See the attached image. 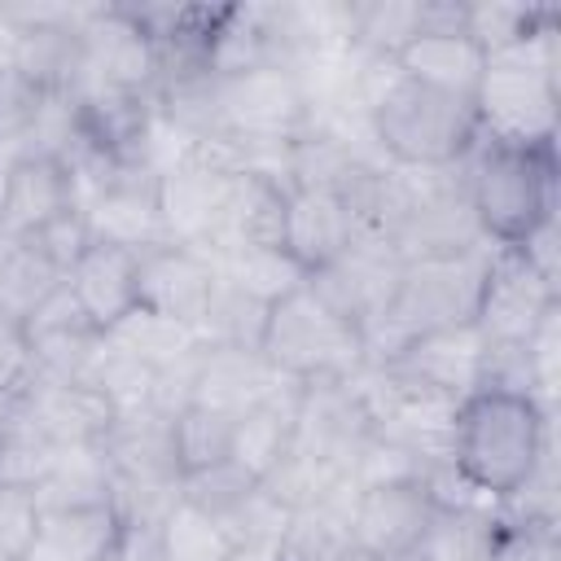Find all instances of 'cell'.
Segmentation results:
<instances>
[{
    "instance_id": "obj_1",
    "label": "cell",
    "mask_w": 561,
    "mask_h": 561,
    "mask_svg": "<svg viewBox=\"0 0 561 561\" xmlns=\"http://www.w3.org/2000/svg\"><path fill=\"white\" fill-rule=\"evenodd\" d=\"M552 451V412L535 394L473 390L451 412L447 460L469 495L504 504Z\"/></svg>"
},
{
    "instance_id": "obj_2",
    "label": "cell",
    "mask_w": 561,
    "mask_h": 561,
    "mask_svg": "<svg viewBox=\"0 0 561 561\" xmlns=\"http://www.w3.org/2000/svg\"><path fill=\"white\" fill-rule=\"evenodd\" d=\"M368 145L381 162L399 171H447L460 167L478 140L482 123L469 96H451L438 88H425L416 79H403L390 70L368 101Z\"/></svg>"
},
{
    "instance_id": "obj_3",
    "label": "cell",
    "mask_w": 561,
    "mask_h": 561,
    "mask_svg": "<svg viewBox=\"0 0 561 561\" xmlns=\"http://www.w3.org/2000/svg\"><path fill=\"white\" fill-rule=\"evenodd\" d=\"M465 188L482 241L513 250L557 219V145H508L482 136L465 158Z\"/></svg>"
},
{
    "instance_id": "obj_4",
    "label": "cell",
    "mask_w": 561,
    "mask_h": 561,
    "mask_svg": "<svg viewBox=\"0 0 561 561\" xmlns=\"http://www.w3.org/2000/svg\"><path fill=\"white\" fill-rule=\"evenodd\" d=\"M561 22L539 35L486 57L473 110L482 136L508 145H557V105H561Z\"/></svg>"
},
{
    "instance_id": "obj_5",
    "label": "cell",
    "mask_w": 561,
    "mask_h": 561,
    "mask_svg": "<svg viewBox=\"0 0 561 561\" xmlns=\"http://www.w3.org/2000/svg\"><path fill=\"white\" fill-rule=\"evenodd\" d=\"M263 359L289 381H329L364 368V337L337 311H329L307 285L267 311L259 342Z\"/></svg>"
},
{
    "instance_id": "obj_6",
    "label": "cell",
    "mask_w": 561,
    "mask_h": 561,
    "mask_svg": "<svg viewBox=\"0 0 561 561\" xmlns=\"http://www.w3.org/2000/svg\"><path fill=\"white\" fill-rule=\"evenodd\" d=\"M434 508L438 500L421 478L359 486L346 517V539L355 552L373 561H412V552L430 530Z\"/></svg>"
},
{
    "instance_id": "obj_7",
    "label": "cell",
    "mask_w": 561,
    "mask_h": 561,
    "mask_svg": "<svg viewBox=\"0 0 561 561\" xmlns=\"http://www.w3.org/2000/svg\"><path fill=\"white\" fill-rule=\"evenodd\" d=\"M482 333L473 324L460 329H434V333H416L408 337L386 364H377L394 386L412 390V394H430L443 403H460L465 394L478 390L482 381Z\"/></svg>"
},
{
    "instance_id": "obj_8",
    "label": "cell",
    "mask_w": 561,
    "mask_h": 561,
    "mask_svg": "<svg viewBox=\"0 0 561 561\" xmlns=\"http://www.w3.org/2000/svg\"><path fill=\"white\" fill-rule=\"evenodd\" d=\"M561 302V289L543 280L517 250H495L486 259V280L478 298L473 329L491 346H517L535 333V324Z\"/></svg>"
},
{
    "instance_id": "obj_9",
    "label": "cell",
    "mask_w": 561,
    "mask_h": 561,
    "mask_svg": "<svg viewBox=\"0 0 561 561\" xmlns=\"http://www.w3.org/2000/svg\"><path fill=\"white\" fill-rule=\"evenodd\" d=\"M351 377H329V381H302L298 386L294 451L316 456V460L337 465V469H351L359 447L373 438V416H368Z\"/></svg>"
},
{
    "instance_id": "obj_10",
    "label": "cell",
    "mask_w": 561,
    "mask_h": 561,
    "mask_svg": "<svg viewBox=\"0 0 561 561\" xmlns=\"http://www.w3.org/2000/svg\"><path fill=\"white\" fill-rule=\"evenodd\" d=\"M83 48H88L83 83H101V88H118L136 96L158 92V53L123 4H88Z\"/></svg>"
},
{
    "instance_id": "obj_11",
    "label": "cell",
    "mask_w": 561,
    "mask_h": 561,
    "mask_svg": "<svg viewBox=\"0 0 561 561\" xmlns=\"http://www.w3.org/2000/svg\"><path fill=\"white\" fill-rule=\"evenodd\" d=\"M215 263L193 245H153L140 254V307L167 316L175 324L202 329L210 294H215Z\"/></svg>"
},
{
    "instance_id": "obj_12",
    "label": "cell",
    "mask_w": 561,
    "mask_h": 561,
    "mask_svg": "<svg viewBox=\"0 0 561 561\" xmlns=\"http://www.w3.org/2000/svg\"><path fill=\"white\" fill-rule=\"evenodd\" d=\"M171 421L158 408L123 412L114 416L110 434L101 438V451L114 469L118 486H149V491H180V465L171 443Z\"/></svg>"
},
{
    "instance_id": "obj_13",
    "label": "cell",
    "mask_w": 561,
    "mask_h": 561,
    "mask_svg": "<svg viewBox=\"0 0 561 561\" xmlns=\"http://www.w3.org/2000/svg\"><path fill=\"white\" fill-rule=\"evenodd\" d=\"M22 333L31 346V377H48V381H83V373L105 337L79 311V302L70 298L66 285L22 324Z\"/></svg>"
},
{
    "instance_id": "obj_14",
    "label": "cell",
    "mask_w": 561,
    "mask_h": 561,
    "mask_svg": "<svg viewBox=\"0 0 561 561\" xmlns=\"http://www.w3.org/2000/svg\"><path fill=\"white\" fill-rule=\"evenodd\" d=\"M22 416L57 447H96L114 425V408L101 390H92L88 381L48 377H31L22 386Z\"/></svg>"
},
{
    "instance_id": "obj_15",
    "label": "cell",
    "mask_w": 561,
    "mask_h": 561,
    "mask_svg": "<svg viewBox=\"0 0 561 561\" xmlns=\"http://www.w3.org/2000/svg\"><path fill=\"white\" fill-rule=\"evenodd\" d=\"M66 289L79 302V311L110 333L118 320L140 311V254L92 241L83 259L66 272Z\"/></svg>"
},
{
    "instance_id": "obj_16",
    "label": "cell",
    "mask_w": 561,
    "mask_h": 561,
    "mask_svg": "<svg viewBox=\"0 0 561 561\" xmlns=\"http://www.w3.org/2000/svg\"><path fill=\"white\" fill-rule=\"evenodd\" d=\"M285 206L289 188L280 175L241 167L232 180V197L224 210V228L206 254L224 250H285Z\"/></svg>"
},
{
    "instance_id": "obj_17",
    "label": "cell",
    "mask_w": 561,
    "mask_h": 561,
    "mask_svg": "<svg viewBox=\"0 0 561 561\" xmlns=\"http://www.w3.org/2000/svg\"><path fill=\"white\" fill-rule=\"evenodd\" d=\"M359 237V219L351 206L324 188H289L285 206V254L311 276L342 259Z\"/></svg>"
},
{
    "instance_id": "obj_18",
    "label": "cell",
    "mask_w": 561,
    "mask_h": 561,
    "mask_svg": "<svg viewBox=\"0 0 561 561\" xmlns=\"http://www.w3.org/2000/svg\"><path fill=\"white\" fill-rule=\"evenodd\" d=\"M79 210V188L66 162L57 158H13L9 180H4V206H0V228L22 241L53 224L57 215Z\"/></svg>"
},
{
    "instance_id": "obj_19",
    "label": "cell",
    "mask_w": 561,
    "mask_h": 561,
    "mask_svg": "<svg viewBox=\"0 0 561 561\" xmlns=\"http://www.w3.org/2000/svg\"><path fill=\"white\" fill-rule=\"evenodd\" d=\"M289 377H280L263 351H237V346H206L197 377H193V403L241 416L245 408L272 399L276 390H285Z\"/></svg>"
},
{
    "instance_id": "obj_20",
    "label": "cell",
    "mask_w": 561,
    "mask_h": 561,
    "mask_svg": "<svg viewBox=\"0 0 561 561\" xmlns=\"http://www.w3.org/2000/svg\"><path fill=\"white\" fill-rule=\"evenodd\" d=\"M123 543V517L114 504L39 508L35 539L22 561H110Z\"/></svg>"
},
{
    "instance_id": "obj_21",
    "label": "cell",
    "mask_w": 561,
    "mask_h": 561,
    "mask_svg": "<svg viewBox=\"0 0 561 561\" xmlns=\"http://www.w3.org/2000/svg\"><path fill=\"white\" fill-rule=\"evenodd\" d=\"M394 70L403 79L425 83V88H438V92L473 101V92L482 83V70H486V53L465 31H416L399 48Z\"/></svg>"
},
{
    "instance_id": "obj_22",
    "label": "cell",
    "mask_w": 561,
    "mask_h": 561,
    "mask_svg": "<svg viewBox=\"0 0 561 561\" xmlns=\"http://www.w3.org/2000/svg\"><path fill=\"white\" fill-rule=\"evenodd\" d=\"M298 386L289 381L285 390H276L272 399L245 408L241 416H232V460L250 473V478H267L289 451H294V408H298Z\"/></svg>"
},
{
    "instance_id": "obj_23",
    "label": "cell",
    "mask_w": 561,
    "mask_h": 561,
    "mask_svg": "<svg viewBox=\"0 0 561 561\" xmlns=\"http://www.w3.org/2000/svg\"><path fill=\"white\" fill-rule=\"evenodd\" d=\"M500 513L495 504H438L412 561H495Z\"/></svg>"
},
{
    "instance_id": "obj_24",
    "label": "cell",
    "mask_w": 561,
    "mask_h": 561,
    "mask_svg": "<svg viewBox=\"0 0 561 561\" xmlns=\"http://www.w3.org/2000/svg\"><path fill=\"white\" fill-rule=\"evenodd\" d=\"M114 495V469L96 447H61L44 482L35 486L39 508H79V504H110Z\"/></svg>"
},
{
    "instance_id": "obj_25",
    "label": "cell",
    "mask_w": 561,
    "mask_h": 561,
    "mask_svg": "<svg viewBox=\"0 0 561 561\" xmlns=\"http://www.w3.org/2000/svg\"><path fill=\"white\" fill-rule=\"evenodd\" d=\"M421 31V0H355L346 4V44L364 57L394 61Z\"/></svg>"
},
{
    "instance_id": "obj_26",
    "label": "cell",
    "mask_w": 561,
    "mask_h": 561,
    "mask_svg": "<svg viewBox=\"0 0 561 561\" xmlns=\"http://www.w3.org/2000/svg\"><path fill=\"white\" fill-rule=\"evenodd\" d=\"M61 285H66V272H57L26 241H13L9 254L0 259V320L26 324Z\"/></svg>"
},
{
    "instance_id": "obj_27",
    "label": "cell",
    "mask_w": 561,
    "mask_h": 561,
    "mask_svg": "<svg viewBox=\"0 0 561 561\" xmlns=\"http://www.w3.org/2000/svg\"><path fill=\"white\" fill-rule=\"evenodd\" d=\"M105 337H110L118 351H127L131 359L149 364L153 373H162V368L188 359V355L202 346V333H197V329L175 324V320H167V316H153V311H145V307L131 311L127 320H118Z\"/></svg>"
},
{
    "instance_id": "obj_28",
    "label": "cell",
    "mask_w": 561,
    "mask_h": 561,
    "mask_svg": "<svg viewBox=\"0 0 561 561\" xmlns=\"http://www.w3.org/2000/svg\"><path fill=\"white\" fill-rule=\"evenodd\" d=\"M210 263L224 280H232L263 307H276L280 298L307 285V272L285 250H224V254H210Z\"/></svg>"
},
{
    "instance_id": "obj_29",
    "label": "cell",
    "mask_w": 561,
    "mask_h": 561,
    "mask_svg": "<svg viewBox=\"0 0 561 561\" xmlns=\"http://www.w3.org/2000/svg\"><path fill=\"white\" fill-rule=\"evenodd\" d=\"M171 443H175L180 478L215 469V465L232 460V416L215 412V408H202V403H188L171 421Z\"/></svg>"
},
{
    "instance_id": "obj_30",
    "label": "cell",
    "mask_w": 561,
    "mask_h": 561,
    "mask_svg": "<svg viewBox=\"0 0 561 561\" xmlns=\"http://www.w3.org/2000/svg\"><path fill=\"white\" fill-rule=\"evenodd\" d=\"M219 276V272H215ZM267 311L259 298H250L245 289H237L232 280H215V294H210V307H206V320H202V342L206 346H237V351H259L263 342V329H267Z\"/></svg>"
},
{
    "instance_id": "obj_31",
    "label": "cell",
    "mask_w": 561,
    "mask_h": 561,
    "mask_svg": "<svg viewBox=\"0 0 561 561\" xmlns=\"http://www.w3.org/2000/svg\"><path fill=\"white\" fill-rule=\"evenodd\" d=\"M259 491V478H250L237 460H224L215 469H202V473H188L180 478V500L193 504L197 513H206L210 522H228L250 495Z\"/></svg>"
},
{
    "instance_id": "obj_32",
    "label": "cell",
    "mask_w": 561,
    "mask_h": 561,
    "mask_svg": "<svg viewBox=\"0 0 561 561\" xmlns=\"http://www.w3.org/2000/svg\"><path fill=\"white\" fill-rule=\"evenodd\" d=\"M158 535H162V561H228L232 552L219 522H210L184 500L162 517Z\"/></svg>"
},
{
    "instance_id": "obj_33",
    "label": "cell",
    "mask_w": 561,
    "mask_h": 561,
    "mask_svg": "<svg viewBox=\"0 0 561 561\" xmlns=\"http://www.w3.org/2000/svg\"><path fill=\"white\" fill-rule=\"evenodd\" d=\"M57 443L44 438L26 416H18L4 434H0V482H13V486H26L35 491L44 482V473L53 469L57 460Z\"/></svg>"
},
{
    "instance_id": "obj_34",
    "label": "cell",
    "mask_w": 561,
    "mask_h": 561,
    "mask_svg": "<svg viewBox=\"0 0 561 561\" xmlns=\"http://www.w3.org/2000/svg\"><path fill=\"white\" fill-rule=\"evenodd\" d=\"M39 526L35 491L0 482V561H22Z\"/></svg>"
},
{
    "instance_id": "obj_35",
    "label": "cell",
    "mask_w": 561,
    "mask_h": 561,
    "mask_svg": "<svg viewBox=\"0 0 561 561\" xmlns=\"http://www.w3.org/2000/svg\"><path fill=\"white\" fill-rule=\"evenodd\" d=\"M31 250H39L57 272H70L79 259H83V250L92 245V232H88V224H83V210H66V215H57L53 224H44L39 232H31V237H22Z\"/></svg>"
},
{
    "instance_id": "obj_36",
    "label": "cell",
    "mask_w": 561,
    "mask_h": 561,
    "mask_svg": "<svg viewBox=\"0 0 561 561\" xmlns=\"http://www.w3.org/2000/svg\"><path fill=\"white\" fill-rule=\"evenodd\" d=\"M31 381V346L22 324L0 320V394H22V386Z\"/></svg>"
},
{
    "instance_id": "obj_37",
    "label": "cell",
    "mask_w": 561,
    "mask_h": 561,
    "mask_svg": "<svg viewBox=\"0 0 561 561\" xmlns=\"http://www.w3.org/2000/svg\"><path fill=\"white\" fill-rule=\"evenodd\" d=\"M4 180H9V158H0V206H4Z\"/></svg>"
},
{
    "instance_id": "obj_38",
    "label": "cell",
    "mask_w": 561,
    "mask_h": 561,
    "mask_svg": "<svg viewBox=\"0 0 561 561\" xmlns=\"http://www.w3.org/2000/svg\"><path fill=\"white\" fill-rule=\"evenodd\" d=\"M9 245H13V237H9V232H4V228H0V259H4V254H9Z\"/></svg>"
},
{
    "instance_id": "obj_39",
    "label": "cell",
    "mask_w": 561,
    "mask_h": 561,
    "mask_svg": "<svg viewBox=\"0 0 561 561\" xmlns=\"http://www.w3.org/2000/svg\"><path fill=\"white\" fill-rule=\"evenodd\" d=\"M351 561H373V557H364V552H351Z\"/></svg>"
},
{
    "instance_id": "obj_40",
    "label": "cell",
    "mask_w": 561,
    "mask_h": 561,
    "mask_svg": "<svg viewBox=\"0 0 561 561\" xmlns=\"http://www.w3.org/2000/svg\"><path fill=\"white\" fill-rule=\"evenodd\" d=\"M0 79H4V75H0Z\"/></svg>"
}]
</instances>
